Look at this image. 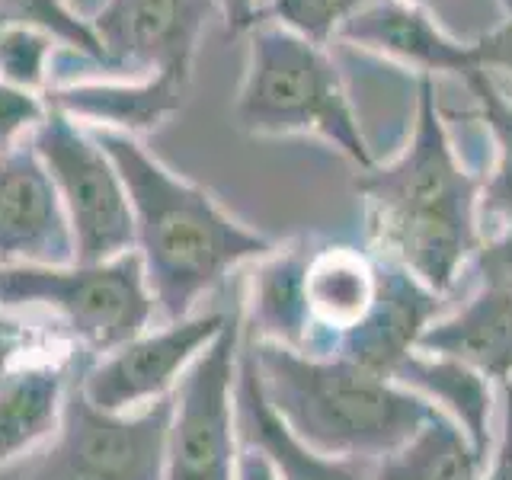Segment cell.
I'll use <instances>...</instances> for the list:
<instances>
[{"label":"cell","instance_id":"obj_30","mask_svg":"<svg viewBox=\"0 0 512 480\" xmlns=\"http://www.w3.org/2000/svg\"><path fill=\"white\" fill-rule=\"evenodd\" d=\"M29 343H32V333L23 324H16V320L0 314V381H4L13 368H20L16 362H20V356L29 349Z\"/></svg>","mask_w":512,"mask_h":480},{"label":"cell","instance_id":"obj_10","mask_svg":"<svg viewBox=\"0 0 512 480\" xmlns=\"http://www.w3.org/2000/svg\"><path fill=\"white\" fill-rule=\"evenodd\" d=\"M231 314L208 311L167 324L157 333H141L132 343L112 349L80 381V391L96 410L128 413L141 404L167 397L199 352L221 333Z\"/></svg>","mask_w":512,"mask_h":480},{"label":"cell","instance_id":"obj_27","mask_svg":"<svg viewBox=\"0 0 512 480\" xmlns=\"http://www.w3.org/2000/svg\"><path fill=\"white\" fill-rule=\"evenodd\" d=\"M471 266L480 282H512V224L480 244Z\"/></svg>","mask_w":512,"mask_h":480},{"label":"cell","instance_id":"obj_36","mask_svg":"<svg viewBox=\"0 0 512 480\" xmlns=\"http://www.w3.org/2000/svg\"><path fill=\"white\" fill-rule=\"evenodd\" d=\"M506 391H512V384H509V388H506Z\"/></svg>","mask_w":512,"mask_h":480},{"label":"cell","instance_id":"obj_7","mask_svg":"<svg viewBox=\"0 0 512 480\" xmlns=\"http://www.w3.org/2000/svg\"><path fill=\"white\" fill-rule=\"evenodd\" d=\"M240 327V314H231L180 378L173 394L164 480H234V388L244 346Z\"/></svg>","mask_w":512,"mask_h":480},{"label":"cell","instance_id":"obj_31","mask_svg":"<svg viewBox=\"0 0 512 480\" xmlns=\"http://www.w3.org/2000/svg\"><path fill=\"white\" fill-rule=\"evenodd\" d=\"M215 7L228 36H240L263 23V0H215Z\"/></svg>","mask_w":512,"mask_h":480},{"label":"cell","instance_id":"obj_8","mask_svg":"<svg viewBox=\"0 0 512 480\" xmlns=\"http://www.w3.org/2000/svg\"><path fill=\"white\" fill-rule=\"evenodd\" d=\"M215 0H106L90 16L119 80L170 74L189 84L192 61Z\"/></svg>","mask_w":512,"mask_h":480},{"label":"cell","instance_id":"obj_32","mask_svg":"<svg viewBox=\"0 0 512 480\" xmlns=\"http://www.w3.org/2000/svg\"><path fill=\"white\" fill-rule=\"evenodd\" d=\"M474 45H477V58L484 68H503L512 74V23L480 36Z\"/></svg>","mask_w":512,"mask_h":480},{"label":"cell","instance_id":"obj_16","mask_svg":"<svg viewBox=\"0 0 512 480\" xmlns=\"http://www.w3.org/2000/svg\"><path fill=\"white\" fill-rule=\"evenodd\" d=\"M378 282V256L356 247L314 250L304 272V301H308L311 320L304 356H333L343 336L372 314Z\"/></svg>","mask_w":512,"mask_h":480},{"label":"cell","instance_id":"obj_24","mask_svg":"<svg viewBox=\"0 0 512 480\" xmlns=\"http://www.w3.org/2000/svg\"><path fill=\"white\" fill-rule=\"evenodd\" d=\"M58 42L36 29L0 26V80L10 87L45 96L55 84Z\"/></svg>","mask_w":512,"mask_h":480},{"label":"cell","instance_id":"obj_4","mask_svg":"<svg viewBox=\"0 0 512 480\" xmlns=\"http://www.w3.org/2000/svg\"><path fill=\"white\" fill-rule=\"evenodd\" d=\"M234 122L247 135L314 132L340 148L359 170L375 167L327 48L279 23L266 20L250 29L247 74L234 103Z\"/></svg>","mask_w":512,"mask_h":480},{"label":"cell","instance_id":"obj_34","mask_svg":"<svg viewBox=\"0 0 512 480\" xmlns=\"http://www.w3.org/2000/svg\"><path fill=\"white\" fill-rule=\"evenodd\" d=\"M68 4H71L80 16H87V20H90V16H96V10H100V7L106 4V0H68Z\"/></svg>","mask_w":512,"mask_h":480},{"label":"cell","instance_id":"obj_5","mask_svg":"<svg viewBox=\"0 0 512 480\" xmlns=\"http://www.w3.org/2000/svg\"><path fill=\"white\" fill-rule=\"evenodd\" d=\"M0 308H48L90 352H112L144 333L154 298L128 250L106 263L0 266Z\"/></svg>","mask_w":512,"mask_h":480},{"label":"cell","instance_id":"obj_13","mask_svg":"<svg viewBox=\"0 0 512 480\" xmlns=\"http://www.w3.org/2000/svg\"><path fill=\"white\" fill-rule=\"evenodd\" d=\"M378 256V253H375ZM378 301L362 324L343 336L333 356L349 359L381 375H394V368L416 349L420 333L442 317V295L426 288L404 266L378 256Z\"/></svg>","mask_w":512,"mask_h":480},{"label":"cell","instance_id":"obj_26","mask_svg":"<svg viewBox=\"0 0 512 480\" xmlns=\"http://www.w3.org/2000/svg\"><path fill=\"white\" fill-rule=\"evenodd\" d=\"M45 112H48L45 96L10 87L0 80V151H10L16 144H23V138L39 128Z\"/></svg>","mask_w":512,"mask_h":480},{"label":"cell","instance_id":"obj_28","mask_svg":"<svg viewBox=\"0 0 512 480\" xmlns=\"http://www.w3.org/2000/svg\"><path fill=\"white\" fill-rule=\"evenodd\" d=\"M477 480H512V391H506L503 423H500V432H496L487 464Z\"/></svg>","mask_w":512,"mask_h":480},{"label":"cell","instance_id":"obj_12","mask_svg":"<svg viewBox=\"0 0 512 480\" xmlns=\"http://www.w3.org/2000/svg\"><path fill=\"white\" fill-rule=\"evenodd\" d=\"M336 39L404 61L416 74L429 77H464L474 68H484L474 42H455L452 36H445L436 20L413 0H368L340 26Z\"/></svg>","mask_w":512,"mask_h":480},{"label":"cell","instance_id":"obj_9","mask_svg":"<svg viewBox=\"0 0 512 480\" xmlns=\"http://www.w3.org/2000/svg\"><path fill=\"white\" fill-rule=\"evenodd\" d=\"M170 416V394L154 400L144 413L128 416L96 410L80 384H68L55 445L109 480H164Z\"/></svg>","mask_w":512,"mask_h":480},{"label":"cell","instance_id":"obj_1","mask_svg":"<svg viewBox=\"0 0 512 480\" xmlns=\"http://www.w3.org/2000/svg\"><path fill=\"white\" fill-rule=\"evenodd\" d=\"M436 96V77L420 74L413 138L388 164L359 170L356 192L375 253L445 295L484 244V176L461 164Z\"/></svg>","mask_w":512,"mask_h":480},{"label":"cell","instance_id":"obj_2","mask_svg":"<svg viewBox=\"0 0 512 480\" xmlns=\"http://www.w3.org/2000/svg\"><path fill=\"white\" fill-rule=\"evenodd\" d=\"M87 132L125 183L144 282L167 324L186 320L231 269L272 253L269 237L244 228L202 186L160 164L138 138L103 128Z\"/></svg>","mask_w":512,"mask_h":480},{"label":"cell","instance_id":"obj_3","mask_svg":"<svg viewBox=\"0 0 512 480\" xmlns=\"http://www.w3.org/2000/svg\"><path fill=\"white\" fill-rule=\"evenodd\" d=\"M266 400L301 442L330 458L375 464L404 448L436 407L394 378L340 356H304L250 340Z\"/></svg>","mask_w":512,"mask_h":480},{"label":"cell","instance_id":"obj_35","mask_svg":"<svg viewBox=\"0 0 512 480\" xmlns=\"http://www.w3.org/2000/svg\"><path fill=\"white\" fill-rule=\"evenodd\" d=\"M503 4V10H506V16H509V23H512V0H500Z\"/></svg>","mask_w":512,"mask_h":480},{"label":"cell","instance_id":"obj_6","mask_svg":"<svg viewBox=\"0 0 512 480\" xmlns=\"http://www.w3.org/2000/svg\"><path fill=\"white\" fill-rule=\"evenodd\" d=\"M29 144L52 176L68 215L74 263H106L135 250V218L125 183L87 128L48 106Z\"/></svg>","mask_w":512,"mask_h":480},{"label":"cell","instance_id":"obj_18","mask_svg":"<svg viewBox=\"0 0 512 480\" xmlns=\"http://www.w3.org/2000/svg\"><path fill=\"white\" fill-rule=\"evenodd\" d=\"M397 384H404L413 394L429 400L439 413L448 420H455L464 436L474 442L480 455H490L493 448V432H490V416H493V388L490 378H484L474 368L461 365L455 359L442 356H426V352H410V356L394 368L391 375Z\"/></svg>","mask_w":512,"mask_h":480},{"label":"cell","instance_id":"obj_23","mask_svg":"<svg viewBox=\"0 0 512 480\" xmlns=\"http://www.w3.org/2000/svg\"><path fill=\"white\" fill-rule=\"evenodd\" d=\"M0 26L36 29L55 39L68 55L84 58L96 71H103L106 80H119L90 20L80 16L68 0H0Z\"/></svg>","mask_w":512,"mask_h":480},{"label":"cell","instance_id":"obj_29","mask_svg":"<svg viewBox=\"0 0 512 480\" xmlns=\"http://www.w3.org/2000/svg\"><path fill=\"white\" fill-rule=\"evenodd\" d=\"M23 480H109V477L84 468L80 461L64 455L58 445H52V452H45L36 464H32Z\"/></svg>","mask_w":512,"mask_h":480},{"label":"cell","instance_id":"obj_17","mask_svg":"<svg viewBox=\"0 0 512 480\" xmlns=\"http://www.w3.org/2000/svg\"><path fill=\"white\" fill-rule=\"evenodd\" d=\"M416 352L455 359L484 378L512 384V282H480L458 311L436 317L416 340Z\"/></svg>","mask_w":512,"mask_h":480},{"label":"cell","instance_id":"obj_14","mask_svg":"<svg viewBox=\"0 0 512 480\" xmlns=\"http://www.w3.org/2000/svg\"><path fill=\"white\" fill-rule=\"evenodd\" d=\"M186 80L170 74H151L138 80H71L48 87L45 103L64 112L84 128H103L119 135L157 132L186 103Z\"/></svg>","mask_w":512,"mask_h":480},{"label":"cell","instance_id":"obj_21","mask_svg":"<svg viewBox=\"0 0 512 480\" xmlns=\"http://www.w3.org/2000/svg\"><path fill=\"white\" fill-rule=\"evenodd\" d=\"M484 464L464 429L436 410L404 448L372 464V480H477Z\"/></svg>","mask_w":512,"mask_h":480},{"label":"cell","instance_id":"obj_33","mask_svg":"<svg viewBox=\"0 0 512 480\" xmlns=\"http://www.w3.org/2000/svg\"><path fill=\"white\" fill-rule=\"evenodd\" d=\"M234 480H279V477H276V471H272L269 458L260 452V448L244 445V448L237 452Z\"/></svg>","mask_w":512,"mask_h":480},{"label":"cell","instance_id":"obj_19","mask_svg":"<svg viewBox=\"0 0 512 480\" xmlns=\"http://www.w3.org/2000/svg\"><path fill=\"white\" fill-rule=\"evenodd\" d=\"M311 263V250L301 244L272 250L253 272V330L260 340L279 343L285 349L304 352L311 336L308 301H304V272Z\"/></svg>","mask_w":512,"mask_h":480},{"label":"cell","instance_id":"obj_11","mask_svg":"<svg viewBox=\"0 0 512 480\" xmlns=\"http://www.w3.org/2000/svg\"><path fill=\"white\" fill-rule=\"evenodd\" d=\"M68 266L74 240L61 199L32 144L0 151V266Z\"/></svg>","mask_w":512,"mask_h":480},{"label":"cell","instance_id":"obj_20","mask_svg":"<svg viewBox=\"0 0 512 480\" xmlns=\"http://www.w3.org/2000/svg\"><path fill=\"white\" fill-rule=\"evenodd\" d=\"M68 378L52 362L20 365L0 381V468L61 423Z\"/></svg>","mask_w":512,"mask_h":480},{"label":"cell","instance_id":"obj_15","mask_svg":"<svg viewBox=\"0 0 512 480\" xmlns=\"http://www.w3.org/2000/svg\"><path fill=\"white\" fill-rule=\"evenodd\" d=\"M234 423L244 445L260 448L279 480H372V464L330 458L301 442L282 416L266 400L253 346H240L237 388H234Z\"/></svg>","mask_w":512,"mask_h":480},{"label":"cell","instance_id":"obj_25","mask_svg":"<svg viewBox=\"0 0 512 480\" xmlns=\"http://www.w3.org/2000/svg\"><path fill=\"white\" fill-rule=\"evenodd\" d=\"M365 4L368 0H263V23H279L314 45H327Z\"/></svg>","mask_w":512,"mask_h":480},{"label":"cell","instance_id":"obj_22","mask_svg":"<svg viewBox=\"0 0 512 480\" xmlns=\"http://www.w3.org/2000/svg\"><path fill=\"white\" fill-rule=\"evenodd\" d=\"M480 109V122L493 138L496 160L480 186V221L512 224V103L496 87L490 68H474L461 77Z\"/></svg>","mask_w":512,"mask_h":480}]
</instances>
